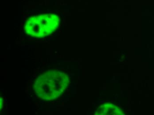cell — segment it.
<instances>
[{
  "mask_svg": "<svg viewBox=\"0 0 154 115\" xmlns=\"http://www.w3.org/2000/svg\"><path fill=\"white\" fill-rule=\"evenodd\" d=\"M69 77L58 70H49L37 77L33 85L35 93L39 98L46 101L60 98L69 86Z\"/></svg>",
  "mask_w": 154,
  "mask_h": 115,
  "instance_id": "1",
  "label": "cell"
},
{
  "mask_svg": "<svg viewBox=\"0 0 154 115\" xmlns=\"http://www.w3.org/2000/svg\"><path fill=\"white\" fill-rule=\"evenodd\" d=\"M60 21V16L55 14L35 15L26 20L24 26V32L32 38H45L56 31Z\"/></svg>",
  "mask_w": 154,
  "mask_h": 115,
  "instance_id": "2",
  "label": "cell"
}]
</instances>
